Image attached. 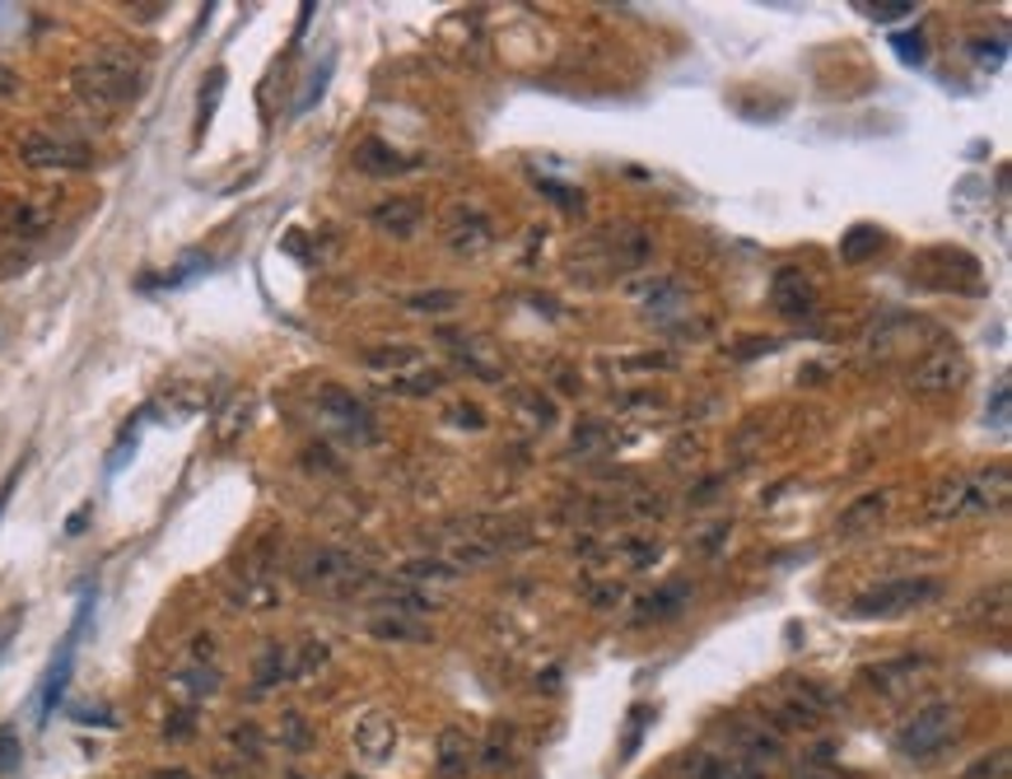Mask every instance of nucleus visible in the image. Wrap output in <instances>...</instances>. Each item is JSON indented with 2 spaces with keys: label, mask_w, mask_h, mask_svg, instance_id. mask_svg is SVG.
<instances>
[{
  "label": "nucleus",
  "mask_w": 1012,
  "mask_h": 779,
  "mask_svg": "<svg viewBox=\"0 0 1012 779\" xmlns=\"http://www.w3.org/2000/svg\"><path fill=\"white\" fill-rule=\"evenodd\" d=\"M369 635H378V639H425L430 631H425V621H416V616L388 612V616H374L369 621Z\"/></svg>",
  "instance_id": "nucleus-26"
},
{
  "label": "nucleus",
  "mask_w": 1012,
  "mask_h": 779,
  "mask_svg": "<svg viewBox=\"0 0 1012 779\" xmlns=\"http://www.w3.org/2000/svg\"><path fill=\"white\" fill-rule=\"evenodd\" d=\"M14 94H19V75L10 65H0V99H14Z\"/></svg>",
  "instance_id": "nucleus-48"
},
{
  "label": "nucleus",
  "mask_w": 1012,
  "mask_h": 779,
  "mask_svg": "<svg viewBox=\"0 0 1012 779\" xmlns=\"http://www.w3.org/2000/svg\"><path fill=\"white\" fill-rule=\"evenodd\" d=\"M224 80H229V71H224V65H215V71L206 75V89H201V103H196V141L206 136L211 122H215V107H219V99H224Z\"/></svg>",
  "instance_id": "nucleus-25"
},
{
  "label": "nucleus",
  "mask_w": 1012,
  "mask_h": 779,
  "mask_svg": "<svg viewBox=\"0 0 1012 779\" xmlns=\"http://www.w3.org/2000/svg\"><path fill=\"white\" fill-rule=\"evenodd\" d=\"M407 308L411 314H453V308H462V295L458 289H420V295H407Z\"/></svg>",
  "instance_id": "nucleus-30"
},
{
  "label": "nucleus",
  "mask_w": 1012,
  "mask_h": 779,
  "mask_svg": "<svg viewBox=\"0 0 1012 779\" xmlns=\"http://www.w3.org/2000/svg\"><path fill=\"white\" fill-rule=\"evenodd\" d=\"M989 426H994V430H1008V383H999L994 388V402H989Z\"/></svg>",
  "instance_id": "nucleus-44"
},
{
  "label": "nucleus",
  "mask_w": 1012,
  "mask_h": 779,
  "mask_svg": "<svg viewBox=\"0 0 1012 779\" xmlns=\"http://www.w3.org/2000/svg\"><path fill=\"white\" fill-rule=\"evenodd\" d=\"M355 164L365 168V173H401L407 164H397V154L388 145H378V141H365L355 150Z\"/></svg>",
  "instance_id": "nucleus-31"
},
{
  "label": "nucleus",
  "mask_w": 1012,
  "mask_h": 779,
  "mask_svg": "<svg viewBox=\"0 0 1012 779\" xmlns=\"http://www.w3.org/2000/svg\"><path fill=\"white\" fill-rule=\"evenodd\" d=\"M1008 775V751H994V761H980L965 779H1003Z\"/></svg>",
  "instance_id": "nucleus-46"
},
{
  "label": "nucleus",
  "mask_w": 1012,
  "mask_h": 779,
  "mask_svg": "<svg viewBox=\"0 0 1012 779\" xmlns=\"http://www.w3.org/2000/svg\"><path fill=\"white\" fill-rule=\"evenodd\" d=\"M494 555H500V546L494 542H481V537H467V542H453V555H448V565L453 570H477V565H490Z\"/></svg>",
  "instance_id": "nucleus-29"
},
{
  "label": "nucleus",
  "mask_w": 1012,
  "mask_h": 779,
  "mask_svg": "<svg viewBox=\"0 0 1012 779\" xmlns=\"http://www.w3.org/2000/svg\"><path fill=\"white\" fill-rule=\"evenodd\" d=\"M289 779H313V775H299V770H295V775H289Z\"/></svg>",
  "instance_id": "nucleus-52"
},
{
  "label": "nucleus",
  "mask_w": 1012,
  "mask_h": 779,
  "mask_svg": "<svg viewBox=\"0 0 1012 779\" xmlns=\"http://www.w3.org/2000/svg\"><path fill=\"white\" fill-rule=\"evenodd\" d=\"M957 732H961V709L938 700V705H924L901 732H896V751L910 756V761H929V756H938Z\"/></svg>",
  "instance_id": "nucleus-3"
},
{
  "label": "nucleus",
  "mask_w": 1012,
  "mask_h": 779,
  "mask_svg": "<svg viewBox=\"0 0 1012 779\" xmlns=\"http://www.w3.org/2000/svg\"><path fill=\"white\" fill-rule=\"evenodd\" d=\"M19 626H24V607H14L6 621H0V663H6V654H10V644H14Z\"/></svg>",
  "instance_id": "nucleus-42"
},
{
  "label": "nucleus",
  "mask_w": 1012,
  "mask_h": 779,
  "mask_svg": "<svg viewBox=\"0 0 1012 779\" xmlns=\"http://www.w3.org/2000/svg\"><path fill=\"white\" fill-rule=\"evenodd\" d=\"M350 742H355V756H359L365 766H388L392 756H397V742H401L397 719L388 715V709H369V715L355 719Z\"/></svg>",
  "instance_id": "nucleus-9"
},
{
  "label": "nucleus",
  "mask_w": 1012,
  "mask_h": 779,
  "mask_svg": "<svg viewBox=\"0 0 1012 779\" xmlns=\"http://www.w3.org/2000/svg\"><path fill=\"white\" fill-rule=\"evenodd\" d=\"M243 426H247V397H238V402H234L229 411H224V420H219V430H215V439H219V443H234Z\"/></svg>",
  "instance_id": "nucleus-38"
},
{
  "label": "nucleus",
  "mask_w": 1012,
  "mask_h": 779,
  "mask_svg": "<svg viewBox=\"0 0 1012 779\" xmlns=\"http://www.w3.org/2000/svg\"><path fill=\"white\" fill-rule=\"evenodd\" d=\"M392 392H407V397H430V392H439L443 388V373L439 369H430V365H420L416 373H407V378H392L388 383Z\"/></svg>",
  "instance_id": "nucleus-32"
},
{
  "label": "nucleus",
  "mask_w": 1012,
  "mask_h": 779,
  "mask_svg": "<svg viewBox=\"0 0 1012 779\" xmlns=\"http://www.w3.org/2000/svg\"><path fill=\"white\" fill-rule=\"evenodd\" d=\"M14 766H19V732L0 728V775H10Z\"/></svg>",
  "instance_id": "nucleus-41"
},
{
  "label": "nucleus",
  "mask_w": 1012,
  "mask_h": 779,
  "mask_svg": "<svg viewBox=\"0 0 1012 779\" xmlns=\"http://www.w3.org/2000/svg\"><path fill=\"white\" fill-rule=\"evenodd\" d=\"M19 472H24V467H14V472H10V481L0 485V519H6V504H10V495H14V485H19Z\"/></svg>",
  "instance_id": "nucleus-49"
},
{
  "label": "nucleus",
  "mask_w": 1012,
  "mask_h": 779,
  "mask_svg": "<svg viewBox=\"0 0 1012 779\" xmlns=\"http://www.w3.org/2000/svg\"><path fill=\"white\" fill-rule=\"evenodd\" d=\"M640 299H644L648 314H682V308H686V289L677 280H667V276H654V280L640 289Z\"/></svg>",
  "instance_id": "nucleus-23"
},
{
  "label": "nucleus",
  "mask_w": 1012,
  "mask_h": 779,
  "mask_svg": "<svg viewBox=\"0 0 1012 779\" xmlns=\"http://www.w3.org/2000/svg\"><path fill=\"white\" fill-rule=\"evenodd\" d=\"M887 509H891V491H868V495L849 500L840 509L836 532H840V537H863V532H877V523L887 519Z\"/></svg>",
  "instance_id": "nucleus-13"
},
{
  "label": "nucleus",
  "mask_w": 1012,
  "mask_h": 779,
  "mask_svg": "<svg viewBox=\"0 0 1012 779\" xmlns=\"http://www.w3.org/2000/svg\"><path fill=\"white\" fill-rule=\"evenodd\" d=\"M84 514H89V509H80V514H71V523H65V532H71V537H75V532L84 527Z\"/></svg>",
  "instance_id": "nucleus-50"
},
{
  "label": "nucleus",
  "mask_w": 1012,
  "mask_h": 779,
  "mask_svg": "<svg viewBox=\"0 0 1012 779\" xmlns=\"http://www.w3.org/2000/svg\"><path fill=\"white\" fill-rule=\"evenodd\" d=\"M299 584H308V588H327V593H350V588H359L365 584V570H359L355 561L346 551H336V546H313V551H304L299 555Z\"/></svg>",
  "instance_id": "nucleus-6"
},
{
  "label": "nucleus",
  "mask_w": 1012,
  "mask_h": 779,
  "mask_svg": "<svg viewBox=\"0 0 1012 779\" xmlns=\"http://www.w3.org/2000/svg\"><path fill=\"white\" fill-rule=\"evenodd\" d=\"M924 667V658H896V663H877L863 673V681L872 686V691H891V686H901V681H914V673Z\"/></svg>",
  "instance_id": "nucleus-24"
},
{
  "label": "nucleus",
  "mask_w": 1012,
  "mask_h": 779,
  "mask_svg": "<svg viewBox=\"0 0 1012 779\" xmlns=\"http://www.w3.org/2000/svg\"><path fill=\"white\" fill-rule=\"evenodd\" d=\"M365 365H369V369H378V373H388V383H392V378H407V373H416V369L425 365V350H420V346H411V341H397V346H374V350L365 355Z\"/></svg>",
  "instance_id": "nucleus-19"
},
{
  "label": "nucleus",
  "mask_w": 1012,
  "mask_h": 779,
  "mask_svg": "<svg viewBox=\"0 0 1012 779\" xmlns=\"http://www.w3.org/2000/svg\"><path fill=\"white\" fill-rule=\"evenodd\" d=\"M453 355L471 378H481V383H504V355L490 337H453Z\"/></svg>",
  "instance_id": "nucleus-12"
},
{
  "label": "nucleus",
  "mask_w": 1012,
  "mask_h": 779,
  "mask_svg": "<svg viewBox=\"0 0 1012 779\" xmlns=\"http://www.w3.org/2000/svg\"><path fill=\"white\" fill-rule=\"evenodd\" d=\"M331 65H336V57H323V65H318V71H313V75H308V89H304V94H299V103H295V113H308V107H313V103H318V99H323V89H327V80H331Z\"/></svg>",
  "instance_id": "nucleus-37"
},
{
  "label": "nucleus",
  "mask_w": 1012,
  "mask_h": 779,
  "mask_svg": "<svg viewBox=\"0 0 1012 779\" xmlns=\"http://www.w3.org/2000/svg\"><path fill=\"white\" fill-rule=\"evenodd\" d=\"M682 603H691V588H686V584H672V588L648 593V597H644V621H667V616H677Z\"/></svg>",
  "instance_id": "nucleus-27"
},
{
  "label": "nucleus",
  "mask_w": 1012,
  "mask_h": 779,
  "mask_svg": "<svg viewBox=\"0 0 1012 779\" xmlns=\"http://www.w3.org/2000/svg\"><path fill=\"white\" fill-rule=\"evenodd\" d=\"M453 426H462V430H485V416H481V407H471V402H458L453 411Z\"/></svg>",
  "instance_id": "nucleus-43"
},
{
  "label": "nucleus",
  "mask_w": 1012,
  "mask_h": 779,
  "mask_svg": "<svg viewBox=\"0 0 1012 779\" xmlns=\"http://www.w3.org/2000/svg\"><path fill=\"white\" fill-rule=\"evenodd\" d=\"M57 225V202H52V192H24V196H14V202L6 206V234L10 238H42Z\"/></svg>",
  "instance_id": "nucleus-11"
},
{
  "label": "nucleus",
  "mask_w": 1012,
  "mask_h": 779,
  "mask_svg": "<svg viewBox=\"0 0 1012 779\" xmlns=\"http://www.w3.org/2000/svg\"><path fill=\"white\" fill-rule=\"evenodd\" d=\"M173 691L183 696V705L196 709V700H206V696L219 691V673H215V667H206V663H187L183 673L173 677Z\"/></svg>",
  "instance_id": "nucleus-22"
},
{
  "label": "nucleus",
  "mask_w": 1012,
  "mask_h": 779,
  "mask_svg": "<svg viewBox=\"0 0 1012 779\" xmlns=\"http://www.w3.org/2000/svg\"><path fill=\"white\" fill-rule=\"evenodd\" d=\"M164 732H168V738H187V732H196V709L183 705V709L173 715V724H164Z\"/></svg>",
  "instance_id": "nucleus-45"
},
{
  "label": "nucleus",
  "mask_w": 1012,
  "mask_h": 779,
  "mask_svg": "<svg viewBox=\"0 0 1012 779\" xmlns=\"http://www.w3.org/2000/svg\"><path fill=\"white\" fill-rule=\"evenodd\" d=\"M798 779H821V775H812V770H803V775H798Z\"/></svg>",
  "instance_id": "nucleus-51"
},
{
  "label": "nucleus",
  "mask_w": 1012,
  "mask_h": 779,
  "mask_svg": "<svg viewBox=\"0 0 1012 779\" xmlns=\"http://www.w3.org/2000/svg\"><path fill=\"white\" fill-rule=\"evenodd\" d=\"M485 766H490V770L509 766V742H490V747H485Z\"/></svg>",
  "instance_id": "nucleus-47"
},
{
  "label": "nucleus",
  "mask_w": 1012,
  "mask_h": 779,
  "mask_svg": "<svg viewBox=\"0 0 1012 779\" xmlns=\"http://www.w3.org/2000/svg\"><path fill=\"white\" fill-rule=\"evenodd\" d=\"M775 308H779V314H789V318L817 314V289H812V280H807L803 271H794V266H784V271L775 276Z\"/></svg>",
  "instance_id": "nucleus-17"
},
{
  "label": "nucleus",
  "mask_w": 1012,
  "mask_h": 779,
  "mask_svg": "<svg viewBox=\"0 0 1012 779\" xmlns=\"http://www.w3.org/2000/svg\"><path fill=\"white\" fill-rule=\"evenodd\" d=\"M868 19H877V24H891V19H906L914 10V0H877V6H859Z\"/></svg>",
  "instance_id": "nucleus-39"
},
{
  "label": "nucleus",
  "mask_w": 1012,
  "mask_h": 779,
  "mask_svg": "<svg viewBox=\"0 0 1012 779\" xmlns=\"http://www.w3.org/2000/svg\"><path fill=\"white\" fill-rule=\"evenodd\" d=\"M443 243L453 248L458 257H477L494 243V225L481 206H453L443 215Z\"/></svg>",
  "instance_id": "nucleus-10"
},
{
  "label": "nucleus",
  "mask_w": 1012,
  "mask_h": 779,
  "mask_svg": "<svg viewBox=\"0 0 1012 779\" xmlns=\"http://www.w3.org/2000/svg\"><path fill=\"white\" fill-rule=\"evenodd\" d=\"M872 248H882V229H868V225H859L849 238H845V248H840V257L845 262H863Z\"/></svg>",
  "instance_id": "nucleus-35"
},
{
  "label": "nucleus",
  "mask_w": 1012,
  "mask_h": 779,
  "mask_svg": "<svg viewBox=\"0 0 1012 779\" xmlns=\"http://www.w3.org/2000/svg\"><path fill=\"white\" fill-rule=\"evenodd\" d=\"M1008 504V467L975 476H952L929 495V519H961V514H984V509Z\"/></svg>",
  "instance_id": "nucleus-2"
},
{
  "label": "nucleus",
  "mask_w": 1012,
  "mask_h": 779,
  "mask_svg": "<svg viewBox=\"0 0 1012 779\" xmlns=\"http://www.w3.org/2000/svg\"><path fill=\"white\" fill-rule=\"evenodd\" d=\"M374 219V229L378 234H392V238H411L420 229V219H425V206L416 202V196H388V202H378L369 211Z\"/></svg>",
  "instance_id": "nucleus-15"
},
{
  "label": "nucleus",
  "mask_w": 1012,
  "mask_h": 779,
  "mask_svg": "<svg viewBox=\"0 0 1012 779\" xmlns=\"http://www.w3.org/2000/svg\"><path fill=\"white\" fill-rule=\"evenodd\" d=\"M318 411L331 420L336 430H346L350 439H369V434H374V416L359 407L350 392H341V388H327V392L318 397Z\"/></svg>",
  "instance_id": "nucleus-14"
},
{
  "label": "nucleus",
  "mask_w": 1012,
  "mask_h": 779,
  "mask_svg": "<svg viewBox=\"0 0 1012 779\" xmlns=\"http://www.w3.org/2000/svg\"><path fill=\"white\" fill-rule=\"evenodd\" d=\"M229 597H234V607L238 612H272L280 607V588H276V578L272 574H262V570H243L234 584H229Z\"/></svg>",
  "instance_id": "nucleus-16"
},
{
  "label": "nucleus",
  "mask_w": 1012,
  "mask_h": 779,
  "mask_svg": "<svg viewBox=\"0 0 1012 779\" xmlns=\"http://www.w3.org/2000/svg\"><path fill=\"white\" fill-rule=\"evenodd\" d=\"M308 738H313V732H308V719H304V715H295V709H285L280 724H276V742H280L285 751H304V747H308Z\"/></svg>",
  "instance_id": "nucleus-34"
},
{
  "label": "nucleus",
  "mask_w": 1012,
  "mask_h": 779,
  "mask_svg": "<svg viewBox=\"0 0 1012 779\" xmlns=\"http://www.w3.org/2000/svg\"><path fill=\"white\" fill-rule=\"evenodd\" d=\"M84 621H89V597H84V607H80V616H75L71 635H65V639L57 644V654H52V663H48V673H42V691H38V724H48V719L57 715V705H61V696H65V686H71V673H75V644H80Z\"/></svg>",
  "instance_id": "nucleus-8"
},
{
  "label": "nucleus",
  "mask_w": 1012,
  "mask_h": 779,
  "mask_svg": "<svg viewBox=\"0 0 1012 779\" xmlns=\"http://www.w3.org/2000/svg\"><path fill=\"white\" fill-rule=\"evenodd\" d=\"M965 378H971V360H965V350L942 341L933 350H924L919 360L910 365V392L919 397H948V392H961Z\"/></svg>",
  "instance_id": "nucleus-4"
},
{
  "label": "nucleus",
  "mask_w": 1012,
  "mask_h": 779,
  "mask_svg": "<svg viewBox=\"0 0 1012 779\" xmlns=\"http://www.w3.org/2000/svg\"><path fill=\"white\" fill-rule=\"evenodd\" d=\"M471 766H477V742L467 738V728H443L439 732V761H435V770L443 779H458Z\"/></svg>",
  "instance_id": "nucleus-18"
},
{
  "label": "nucleus",
  "mask_w": 1012,
  "mask_h": 779,
  "mask_svg": "<svg viewBox=\"0 0 1012 779\" xmlns=\"http://www.w3.org/2000/svg\"><path fill=\"white\" fill-rule=\"evenodd\" d=\"M75 94L89 103V107H99V113H112V107H122L141 94V61L131 57L126 48H117V42H103V48H94L80 65H75Z\"/></svg>",
  "instance_id": "nucleus-1"
},
{
  "label": "nucleus",
  "mask_w": 1012,
  "mask_h": 779,
  "mask_svg": "<svg viewBox=\"0 0 1012 779\" xmlns=\"http://www.w3.org/2000/svg\"><path fill=\"white\" fill-rule=\"evenodd\" d=\"M401 578H407V584H425V578H430V584H453L458 570L448 561H407L401 565Z\"/></svg>",
  "instance_id": "nucleus-33"
},
{
  "label": "nucleus",
  "mask_w": 1012,
  "mask_h": 779,
  "mask_svg": "<svg viewBox=\"0 0 1012 779\" xmlns=\"http://www.w3.org/2000/svg\"><path fill=\"white\" fill-rule=\"evenodd\" d=\"M648 724H654V709H648V705H635V709H630V728H625V742H621V756H625V761L640 751V738H644Z\"/></svg>",
  "instance_id": "nucleus-36"
},
{
  "label": "nucleus",
  "mask_w": 1012,
  "mask_h": 779,
  "mask_svg": "<svg viewBox=\"0 0 1012 779\" xmlns=\"http://www.w3.org/2000/svg\"><path fill=\"white\" fill-rule=\"evenodd\" d=\"M775 724H779V728H794V732H812V728L821 724V715L784 691V700H779V709H775Z\"/></svg>",
  "instance_id": "nucleus-28"
},
{
  "label": "nucleus",
  "mask_w": 1012,
  "mask_h": 779,
  "mask_svg": "<svg viewBox=\"0 0 1012 779\" xmlns=\"http://www.w3.org/2000/svg\"><path fill=\"white\" fill-rule=\"evenodd\" d=\"M280 681H289V649L272 639V644H266V649L257 654V663H253V696L276 691Z\"/></svg>",
  "instance_id": "nucleus-21"
},
{
  "label": "nucleus",
  "mask_w": 1012,
  "mask_h": 779,
  "mask_svg": "<svg viewBox=\"0 0 1012 779\" xmlns=\"http://www.w3.org/2000/svg\"><path fill=\"white\" fill-rule=\"evenodd\" d=\"M891 48H896V57H901L906 65H924V57H929L924 52V33H901Z\"/></svg>",
  "instance_id": "nucleus-40"
},
{
  "label": "nucleus",
  "mask_w": 1012,
  "mask_h": 779,
  "mask_svg": "<svg viewBox=\"0 0 1012 779\" xmlns=\"http://www.w3.org/2000/svg\"><path fill=\"white\" fill-rule=\"evenodd\" d=\"M938 597H942L938 578H891V584H877L853 597V616H906L938 603Z\"/></svg>",
  "instance_id": "nucleus-5"
},
{
  "label": "nucleus",
  "mask_w": 1012,
  "mask_h": 779,
  "mask_svg": "<svg viewBox=\"0 0 1012 779\" xmlns=\"http://www.w3.org/2000/svg\"><path fill=\"white\" fill-rule=\"evenodd\" d=\"M327 663H331V644L327 639H304V644H295V654H289V681H299V686L318 681L327 673Z\"/></svg>",
  "instance_id": "nucleus-20"
},
{
  "label": "nucleus",
  "mask_w": 1012,
  "mask_h": 779,
  "mask_svg": "<svg viewBox=\"0 0 1012 779\" xmlns=\"http://www.w3.org/2000/svg\"><path fill=\"white\" fill-rule=\"evenodd\" d=\"M19 160L29 168H89L94 164V150L84 141H71V136H57V131H29L24 141H19Z\"/></svg>",
  "instance_id": "nucleus-7"
}]
</instances>
